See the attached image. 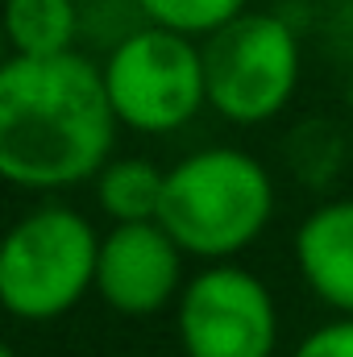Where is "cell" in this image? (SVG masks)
Returning <instances> with one entry per match:
<instances>
[{
  "label": "cell",
  "instance_id": "1",
  "mask_svg": "<svg viewBox=\"0 0 353 357\" xmlns=\"http://www.w3.org/2000/svg\"><path fill=\"white\" fill-rule=\"evenodd\" d=\"M117 112L100 63L67 50L8 54L0 67V175L21 191H67L96 178L117 146Z\"/></svg>",
  "mask_w": 353,
  "mask_h": 357
},
{
  "label": "cell",
  "instance_id": "2",
  "mask_svg": "<svg viewBox=\"0 0 353 357\" xmlns=\"http://www.w3.org/2000/svg\"><path fill=\"white\" fill-rule=\"evenodd\" d=\"M274 216V183L266 167L237 146H204L167 171L163 229L187 258L229 262L246 254Z\"/></svg>",
  "mask_w": 353,
  "mask_h": 357
},
{
  "label": "cell",
  "instance_id": "3",
  "mask_svg": "<svg viewBox=\"0 0 353 357\" xmlns=\"http://www.w3.org/2000/svg\"><path fill=\"white\" fill-rule=\"evenodd\" d=\"M100 233L67 204L25 212L0 250V303L25 324H50L96 291Z\"/></svg>",
  "mask_w": 353,
  "mask_h": 357
},
{
  "label": "cell",
  "instance_id": "4",
  "mask_svg": "<svg viewBox=\"0 0 353 357\" xmlns=\"http://www.w3.org/2000/svg\"><path fill=\"white\" fill-rule=\"evenodd\" d=\"M100 71L121 129L163 137L179 133L208 108L204 46L171 29L142 21L108 46Z\"/></svg>",
  "mask_w": 353,
  "mask_h": 357
},
{
  "label": "cell",
  "instance_id": "5",
  "mask_svg": "<svg viewBox=\"0 0 353 357\" xmlns=\"http://www.w3.org/2000/svg\"><path fill=\"white\" fill-rule=\"evenodd\" d=\"M208 108L229 125L274 121L299 88V38L274 13H241L225 29L200 42Z\"/></svg>",
  "mask_w": 353,
  "mask_h": 357
},
{
  "label": "cell",
  "instance_id": "6",
  "mask_svg": "<svg viewBox=\"0 0 353 357\" xmlns=\"http://www.w3.org/2000/svg\"><path fill=\"white\" fill-rule=\"evenodd\" d=\"M175 333L183 357H274L278 307L254 270L208 262L179 295Z\"/></svg>",
  "mask_w": 353,
  "mask_h": 357
},
{
  "label": "cell",
  "instance_id": "7",
  "mask_svg": "<svg viewBox=\"0 0 353 357\" xmlns=\"http://www.w3.org/2000/svg\"><path fill=\"white\" fill-rule=\"evenodd\" d=\"M183 245L163 229V220L112 225L100 237L96 295L104 307L129 320L158 316L183 295Z\"/></svg>",
  "mask_w": 353,
  "mask_h": 357
},
{
  "label": "cell",
  "instance_id": "8",
  "mask_svg": "<svg viewBox=\"0 0 353 357\" xmlns=\"http://www.w3.org/2000/svg\"><path fill=\"white\" fill-rule=\"evenodd\" d=\"M303 287L337 316H353V199H329L295 229Z\"/></svg>",
  "mask_w": 353,
  "mask_h": 357
},
{
  "label": "cell",
  "instance_id": "9",
  "mask_svg": "<svg viewBox=\"0 0 353 357\" xmlns=\"http://www.w3.org/2000/svg\"><path fill=\"white\" fill-rule=\"evenodd\" d=\"M4 38H8V54H21V59L67 54L84 38V4L80 0H4Z\"/></svg>",
  "mask_w": 353,
  "mask_h": 357
},
{
  "label": "cell",
  "instance_id": "10",
  "mask_svg": "<svg viewBox=\"0 0 353 357\" xmlns=\"http://www.w3.org/2000/svg\"><path fill=\"white\" fill-rule=\"evenodd\" d=\"M91 183H96V204L112 225L158 220L163 212L167 171H158L150 158H108V167Z\"/></svg>",
  "mask_w": 353,
  "mask_h": 357
},
{
  "label": "cell",
  "instance_id": "11",
  "mask_svg": "<svg viewBox=\"0 0 353 357\" xmlns=\"http://www.w3.org/2000/svg\"><path fill=\"white\" fill-rule=\"evenodd\" d=\"M142 21L146 25H158V29H171L183 38H212L216 29H225L229 21H237L250 0H133Z\"/></svg>",
  "mask_w": 353,
  "mask_h": 357
},
{
  "label": "cell",
  "instance_id": "12",
  "mask_svg": "<svg viewBox=\"0 0 353 357\" xmlns=\"http://www.w3.org/2000/svg\"><path fill=\"white\" fill-rule=\"evenodd\" d=\"M291 357H353V316H337L312 328Z\"/></svg>",
  "mask_w": 353,
  "mask_h": 357
},
{
  "label": "cell",
  "instance_id": "13",
  "mask_svg": "<svg viewBox=\"0 0 353 357\" xmlns=\"http://www.w3.org/2000/svg\"><path fill=\"white\" fill-rule=\"evenodd\" d=\"M345 104H350V116H353V71H350V84H345Z\"/></svg>",
  "mask_w": 353,
  "mask_h": 357
},
{
  "label": "cell",
  "instance_id": "14",
  "mask_svg": "<svg viewBox=\"0 0 353 357\" xmlns=\"http://www.w3.org/2000/svg\"><path fill=\"white\" fill-rule=\"evenodd\" d=\"M0 357H21V354H17V349H13V345H8V349H0Z\"/></svg>",
  "mask_w": 353,
  "mask_h": 357
}]
</instances>
